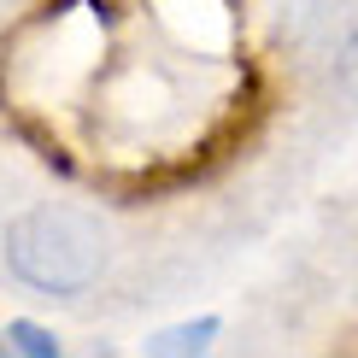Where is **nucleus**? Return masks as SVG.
Here are the masks:
<instances>
[{
	"mask_svg": "<svg viewBox=\"0 0 358 358\" xmlns=\"http://www.w3.org/2000/svg\"><path fill=\"white\" fill-rule=\"evenodd\" d=\"M6 264L41 294H83L106 264V235L77 206H36L6 229Z\"/></svg>",
	"mask_w": 358,
	"mask_h": 358,
	"instance_id": "1",
	"label": "nucleus"
},
{
	"mask_svg": "<svg viewBox=\"0 0 358 358\" xmlns=\"http://www.w3.org/2000/svg\"><path fill=\"white\" fill-rule=\"evenodd\" d=\"M212 335H217V323H212V317H200V323H182V329H165V335H153L147 347H153V352H200Z\"/></svg>",
	"mask_w": 358,
	"mask_h": 358,
	"instance_id": "2",
	"label": "nucleus"
},
{
	"mask_svg": "<svg viewBox=\"0 0 358 358\" xmlns=\"http://www.w3.org/2000/svg\"><path fill=\"white\" fill-rule=\"evenodd\" d=\"M6 341H12L18 352H29V358H59V341L41 329V323H24V317L6 323Z\"/></svg>",
	"mask_w": 358,
	"mask_h": 358,
	"instance_id": "3",
	"label": "nucleus"
},
{
	"mask_svg": "<svg viewBox=\"0 0 358 358\" xmlns=\"http://www.w3.org/2000/svg\"><path fill=\"white\" fill-rule=\"evenodd\" d=\"M6 347H12V341H0V352H6Z\"/></svg>",
	"mask_w": 358,
	"mask_h": 358,
	"instance_id": "4",
	"label": "nucleus"
}]
</instances>
